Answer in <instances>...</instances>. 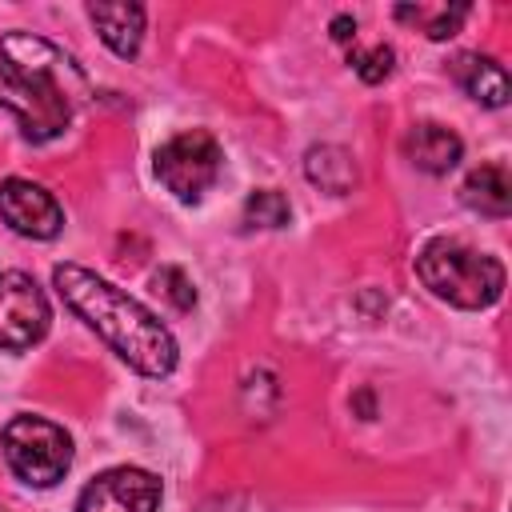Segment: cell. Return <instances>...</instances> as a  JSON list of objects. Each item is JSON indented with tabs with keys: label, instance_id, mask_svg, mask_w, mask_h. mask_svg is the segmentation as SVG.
Here are the masks:
<instances>
[{
	"label": "cell",
	"instance_id": "18",
	"mask_svg": "<svg viewBox=\"0 0 512 512\" xmlns=\"http://www.w3.org/2000/svg\"><path fill=\"white\" fill-rule=\"evenodd\" d=\"M0 108L16 112L20 120L28 116V100H24V92H20V88H16L12 80H8V72H4V68H0Z\"/></svg>",
	"mask_w": 512,
	"mask_h": 512
},
{
	"label": "cell",
	"instance_id": "1",
	"mask_svg": "<svg viewBox=\"0 0 512 512\" xmlns=\"http://www.w3.org/2000/svg\"><path fill=\"white\" fill-rule=\"evenodd\" d=\"M52 284L60 300L136 372L144 376H168L176 368V340L172 332L128 292L108 284L84 264H56Z\"/></svg>",
	"mask_w": 512,
	"mask_h": 512
},
{
	"label": "cell",
	"instance_id": "15",
	"mask_svg": "<svg viewBox=\"0 0 512 512\" xmlns=\"http://www.w3.org/2000/svg\"><path fill=\"white\" fill-rule=\"evenodd\" d=\"M288 220H292V208H288L284 192H276V188H256L244 200V224L248 228H284Z\"/></svg>",
	"mask_w": 512,
	"mask_h": 512
},
{
	"label": "cell",
	"instance_id": "17",
	"mask_svg": "<svg viewBox=\"0 0 512 512\" xmlns=\"http://www.w3.org/2000/svg\"><path fill=\"white\" fill-rule=\"evenodd\" d=\"M156 284L172 296V304H176V308H192V304H196V288L184 280V272H180V268H164V272H156Z\"/></svg>",
	"mask_w": 512,
	"mask_h": 512
},
{
	"label": "cell",
	"instance_id": "3",
	"mask_svg": "<svg viewBox=\"0 0 512 512\" xmlns=\"http://www.w3.org/2000/svg\"><path fill=\"white\" fill-rule=\"evenodd\" d=\"M416 272L424 288L456 308H488L504 292V268L500 260L468 248L464 240H428L416 256Z\"/></svg>",
	"mask_w": 512,
	"mask_h": 512
},
{
	"label": "cell",
	"instance_id": "6",
	"mask_svg": "<svg viewBox=\"0 0 512 512\" xmlns=\"http://www.w3.org/2000/svg\"><path fill=\"white\" fill-rule=\"evenodd\" d=\"M48 300L28 272H0V352H20L44 340Z\"/></svg>",
	"mask_w": 512,
	"mask_h": 512
},
{
	"label": "cell",
	"instance_id": "16",
	"mask_svg": "<svg viewBox=\"0 0 512 512\" xmlns=\"http://www.w3.org/2000/svg\"><path fill=\"white\" fill-rule=\"evenodd\" d=\"M348 60H352V68H356L360 80L380 84V80L392 76V60H396V52H392L388 44H372V48H356Z\"/></svg>",
	"mask_w": 512,
	"mask_h": 512
},
{
	"label": "cell",
	"instance_id": "14",
	"mask_svg": "<svg viewBox=\"0 0 512 512\" xmlns=\"http://www.w3.org/2000/svg\"><path fill=\"white\" fill-rule=\"evenodd\" d=\"M396 16L420 24L428 40H448V36L460 32V24L468 16V4H416V8L412 4H400Z\"/></svg>",
	"mask_w": 512,
	"mask_h": 512
},
{
	"label": "cell",
	"instance_id": "2",
	"mask_svg": "<svg viewBox=\"0 0 512 512\" xmlns=\"http://www.w3.org/2000/svg\"><path fill=\"white\" fill-rule=\"evenodd\" d=\"M0 68L8 72V80L28 100V116L20 120V128L32 144L60 136L72 120L76 100L88 92L80 64L32 32H4L0 36Z\"/></svg>",
	"mask_w": 512,
	"mask_h": 512
},
{
	"label": "cell",
	"instance_id": "9",
	"mask_svg": "<svg viewBox=\"0 0 512 512\" xmlns=\"http://www.w3.org/2000/svg\"><path fill=\"white\" fill-rule=\"evenodd\" d=\"M460 136L448 128V124H436V120H424L416 128H408L404 136V156L420 168V172H432V176H444L460 164Z\"/></svg>",
	"mask_w": 512,
	"mask_h": 512
},
{
	"label": "cell",
	"instance_id": "4",
	"mask_svg": "<svg viewBox=\"0 0 512 512\" xmlns=\"http://www.w3.org/2000/svg\"><path fill=\"white\" fill-rule=\"evenodd\" d=\"M0 448L8 468L32 488H52L72 468V436L44 416H12L0 432Z\"/></svg>",
	"mask_w": 512,
	"mask_h": 512
},
{
	"label": "cell",
	"instance_id": "8",
	"mask_svg": "<svg viewBox=\"0 0 512 512\" xmlns=\"http://www.w3.org/2000/svg\"><path fill=\"white\" fill-rule=\"evenodd\" d=\"M0 220L28 240H52L64 228V212L56 196L44 184L24 176H8L0 184Z\"/></svg>",
	"mask_w": 512,
	"mask_h": 512
},
{
	"label": "cell",
	"instance_id": "19",
	"mask_svg": "<svg viewBox=\"0 0 512 512\" xmlns=\"http://www.w3.org/2000/svg\"><path fill=\"white\" fill-rule=\"evenodd\" d=\"M332 40H336V44L356 40V20H352V16H336V20H332Z\"/></svg>",
	"mask_w": 512,
	"mask_h": 512
},
{
	"label": "cell",
	"instance_id": "12",
	"mask_svg": "<svg viewBox=\"0 0 512 512\" xmlns=\"http://www.w3.org/2000/svg\"><path fill=\"white\" fill-rule=\"evenodd\" d=\"M460 200L480 212V216H508L512 212V176L504 164H480L468 172L464 188H460Z\"/></svg>",
	"mask_w": 512,
	"mask_h": 512
},
{
	"label": "cell",
	"instance_id": "13",
	"mask_svg": "<svg viewBox=\"0 0 512 512\" xmlns=\"http://www.w3.org/2000/svg\"><path fill=\"white\" fill-rule=\"evenodd\" d=\"M304 176H308L316 188L332 192V196H344V192L356 188V164H352V156H348L340 144H316V148H308V156H304Z\"/></svg>",
	"mask_w": 512,
	"mask_h": 512
},
{
	"label": "cell",
	"instance_id": "20",
	"mask_svg": "<svg viewBox=\"0 0 512 512\" xmlns=\"http://www.w3.org/2000/svg\"><path fill=\"white\" fill-rule=\"evenodd\" d=\"M0 512H4V508H0Z\"/></svg>",
	"mask_w": 512,
	"mask_h": 512
},
{
	"label": "cell",
	"instance_id": "11",
	"mask_svg": "<svg viewBox=\"0 0 512 512\" xmlns=\"http://www.w3.org/2000/svg\"><path fill=\"white\" fill-rule=\"evenodd\" d=\"M88 16L100 32V40L116 56H136L144 40V8L140 4H88Z\"/></svg>",
	"mask_w": 512,
	"mask_h": 512
},
{
	"label": "cell",
	"instance_id": "5",
	"mask_svg": "<svg viewBox=\"0 0 512 512\" xmlns=\"http://www.w3.org/2000/svg\"><path fill=\"white\" fill-rule=\"evenodd\" d=\"M220 168H224V152H220L216 136L204 128L176 132L172 140H164L156 148V176L184 204H196L220 180Z\"/></svg>",
	"mask_w": 512,
	"mask_h": 512
},
{
	"label": "cell",
	"instance_id": "10",
	"mask_svg": "<svg viewBox=\"0 0 512 512\" xmlns=\"http://www.w3.org/2000/svg\"><path fill=\"white\" fill-rule=\"evenodd\" d=\"M452 76H456V84H460L472 100H480L484 108L508 104V72H504L500 60L480 56V52H460V56L452 60Z\"/></svg>",
	"mask_w": 512,
	"mask_h": 512
},
{
	"label": "cell",
	"instance_id": "7",
	"mask_svg": "<svg viewBox=\"0 0 512 512\" xmlns=\"http://www.w3.org/2000/svg\"><path fill=\"white\" fill-rule=\"evenodd\" d=\"M156 504H160V480L148 468H132V464L100 472L76 496V512H156Z\"/></svg>",
	"mask_w": 512,
	"mask_h": 512
}]
</instances>
